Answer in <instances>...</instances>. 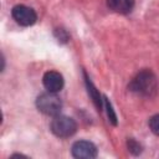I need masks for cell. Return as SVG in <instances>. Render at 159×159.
I'll return each mask as SVG.
<instances>
[{"label":"cell","mask_w":159,"mask_h":159,"mask_svg":"<svg viewBox=\"0 0 159 159\" xmlns=\"http://www.w3.org/2000/svg\"><path fill=\"white\" fill-rule=\"evenodd\" d=\"M129 89L139 96H144V97L154 96L158 89V82H157L155 75L148 70L140 71L130 81Z\"/></svg>","instance_id":"1"},{"label":"cell","mask_w":159,"mask_h":159,"mask_svg":"<svg viewBox=\"0 0 159 159\" xmlns=\"http://www.w3.org/2000/svg\"><path fill=\"white\" fill-rule=\"evenodd\" d=\"M36 107L41 113H43L46 116L55 117V116L60 114V112L62 109V101L57 96V93L47 91L45 93H41L37 97Z\"/></svg>","instance_id":"2"},{"label":"cell","mask_w":159,"mask_h":159,"mask_svg":"<svg viewBox=\"0 0 159 159\" xmlns=\"http://www.w3.org/2000/svg\"><path fill=\"white\" fill-rule=\"evenodd\" d=\"M50 129L57 138H70L76 133L77 124L73 118L63 114H57L51 120Z\"/></svg>","instance_id":"3"},{"label":"cell","mask_w":159,"mask_h":159,"mask_svg":"<svg viewBox=\"0 0 159 159\" xmlns=\"http://www.w3.org/2000/svg\"><path fill=\"white\" fill-rule=\"evenodd\" d=\"M12 19L21 26H31L36 22L37 15L34 9L26 6V5H15L11 10Z\"/></svg>","instance_id":"4"},{"label":"cell","mask_w":159,"mask_h":159,"mask_svg":"<svg viewBox=\"0 0 159 159\" xmlns=\"http://www.w3.org/2000/svg\"><path fill=\"white\" fill-rule=\"evenodd\" d=\"M71 153L77 159H93L97 157V148L92 142L77 140L73 143Z\"/></svg>","instance_id":"5"},{"label":"cell","mask_w":159,"mask_h":159,"mask_svg":"<svg viewBox=\"0 0 159 159\" xmlns=\"http://www.w3.org/2000/svg\"><path fill=\"white\" fill-rule=\"evenodd\" d=\"M42 83L46 91L57 93L63 88L65 81L60 72L57 71H47L42 77Z\"/></svg>","instance_id":"6"},{"label":"cell","mask_w":159,"mask_h":159,"mask_svg":"<svg viewBox=\"0 0 159 159\" xmlns=\"http://www.w3.org/2000/svg\"><path fill=\"white\" fill-rule=\"evenodd\" d=\"M108 7L117 14H129L134 7V0H107Z\"/></svg>","instance_id":"7"},{"label":"cell","mask_w":159,"mask_h":159,"mask_svg":"<svg viewBox=\"0 0 159 159\" xmlns=\"http://www.w3.org/2000/svg\"><path fill=\"white\" fill-rule=\"evenodd\" d=\"M149 128L155 135H159V114H154L149 119Z\"/></svg>","instance_id":"8"},{"label":"cell","mask_w":159,"mask_h":159,"mask_svg":"<svg viewBox=\"0 0 159 159\" xmlns=\"http://www.w3.org/2000/svg\"><path fill=\"white\" fill-rule=\"evenodd\" d=\"M87 86H88V92L91 93V96H92V98H93V101H94L96 106H97L98 108H101V99H99V94H98V93H97V91L93 88L92 83H91V82H88V80H87Z\"/></svg>","instance_id":"9"},{"label":"cell","mask_w":159,"mask_h":159,"mask_svg":"<svg viewBox=\"0 0 159 159\" xmlns=\"http://www.w3.org/2000/svg\"><path fill=\"white\" fill-rule=\"evenodd\" d=\"M104 103H106V107H107V113H108V118H109V120L113 123V124H117V117H116V114H114V112H113V109H112V107H111V103L107 101V98H104Z\"/></svg>","instance_id":"10"},{"label":"cell","mask_w":159,"mask_h":159,"mask_svg":"<svg viewBox=\"0 0 159 159\" xmlns=\"http://www.w3.org/2000/svg\"><path fill=\"white\" fill-rule=\"evenodd\" d=\"M128 148H129V150H130L132 153H134V154L140 153V145H139L135 140H133V139H129V140H128Z\"/></svg>","instance_id":"11"}]
</instances>
